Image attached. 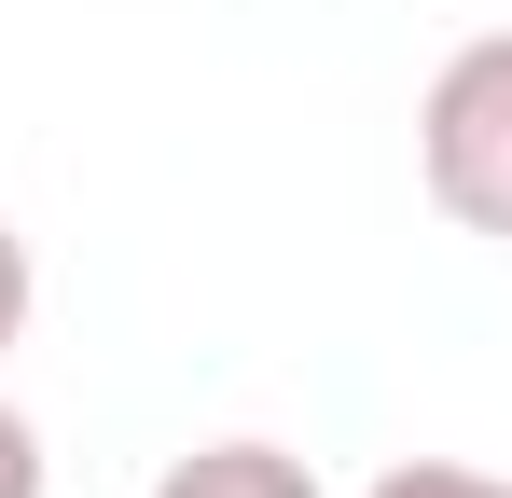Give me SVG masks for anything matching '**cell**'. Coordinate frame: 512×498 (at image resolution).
<instances>
[{"label": "cell", "instance_id": "obj_4", "mask_svg": "<svg viewBox=\"0 0 512 498\" xmlns=\"http://www.w3.org/2000/svg\"><path fill=\"white\" fill-rule=\"evenodd\" d=\"M28 305H42V263H28V236L0 222V360L28 346Z\"/></svg>", "mask_w": 512, "mask_h": 498}, {"label": "cell", "instance_id": "obj_1", "mask_svg": "<svg viewBox=\"0 0 512 498\" xmlns=\"http://www.w3.org/2000/svg\"><path fill=\"white\" fill-rule=\"evenodd\" d=\"M416 166H429V208L457 236H499L512 249V28L457 42L416 97Z\"/></svg>", "mask_w": 512, "mask_h": 498}, {"label": "cell", "instance_id": "obj_2", "mask_svg": "<svg viewBox=\"0 0 512 498\" xmlns=\"http://www.w3.org/2000/svg\"><path fill=\"white\" fill-rule=\"evenodd\" d=\"M153 498H319V471L291 443H194V457H167Z\"/></svg>", "mask_w": 512, "mask_h": 498}, {"label": "cell", "instance_id": "obj_3", "mask_svg": "<svg viewBox=\"0 0 512 498\" xmlns=\"http://www.w3.org/2000/svg\"><path fill=\"white\" fill-rule=\"evenodd\" d=\"M360 498H512L499 471H471V457H402V471H374Z\"/></svg>", "mask_w": 512, "mask_h": 498}, {"label": "cell", "instance_id": "obj_5", "mask_svg": "<svg viewBox=\"0 0 512 498\" xmlns=\"http://www.w3.org/2000/svg\"><path fill=\"white\" fill-rule=\"evenodd\" d=\"M56 485V457H42V429H28V415L0 402V498H42Z\"/></svg>", "mask_w": 512, "mask_h": 498}]
</instances>
